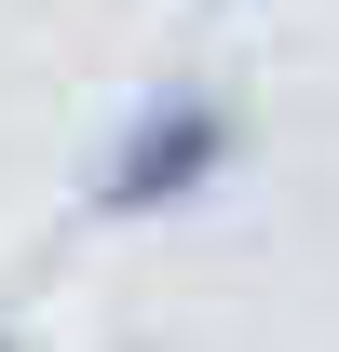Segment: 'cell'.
I'll list each match as a JSON object with an SVG mask.
<instances>
[{"instance_id": "obj_1", "label": "cell", "mask_w": 339, "mask_h": 352, "mask_svg": "<svg viewBox=\"0 0 339 352\" xmlns=\"http://www.w3.org/2000/svg\"><path fill=\"white\" fill-rule=\"evenodd\" d=\"M231 149H245L231 95L163 82L123 135H109V163H95V230H163V217H190L217 176H231Z\"/></svg>"}, {"instance_id": "obj_2", "label": "cell", "mask_w": 339, "mask_h": 352, "mask_svg": "<svg viewBox=\"0 0 339 352\" xmlns=\"http://www.w3.org/2000/svg\"><path fill=\"white\" fill-rule=\"evenodd\" d=\"M0 352H14V339H0Z\"/></svg>"}]
</instances>
